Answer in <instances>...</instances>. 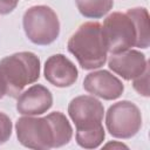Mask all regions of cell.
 I'll return each mask as SVG.
<instances>
[{"instance_id": "cell-11", "label": "cell", "mask_w": 150, "mask_h": 150, "mask_svg": "<svg viewBox=\"0 0 150 150\" xmlns=\"http://www.w3.org/2000/svg\"><path fill=\"white\" fill-rule=\"evenodd\" d=\"M53 105V95L42 84H34L18 96L16 110L21 115L35 116L48 111Z\"/></svg>"}, {"instance_id": "cell-2", "label": "cell", "mask_w": 150, "mask_h": 150, "mask_svg": "<svg viewBox=\"0 0 150 150\" xmlns=\"http://www.w3.org/2000/svg\"><path fill=\"white\" fill-rule=\"evenodd\" d=\"M68 114L76 127V143L84 149L98 148L105 137L103 104L94 96H76L68 105Z\"/></svg>"}, {"instance_id": "cell-16", "label": "cell", "mask_w": 150, "mask_h": 150, "mask_svg": "<svg viewBox=\"0 0 150 150\" xmlns=\"http://www.w3.org/2000/svg\"><path fill=\"white\" fill-rule=\"evenodd\" d=\"M19 0H0V14H8L15 9Z\"/></svg>"}, {"instance_id": "cell-3", "label": "cell", "mask_w": 150, "mask_h": 150, "mask_svg": "<svg viewBox=\"0 0 150 150\" xmlns=\"http://www.w3.org/2000/svg\"><path fill=\"white\" fill-rule=\"evenodd\" d=\"M67 48L86 70L104 66L108 50L102 36V25L93 21L82 23L70 36Z\"/></svg>"}, {"instance_id": "cell-14", "label": "cell", "mask_w": 150, "mask_h": 150, "mask_svg": "<svg viewBox=\"0 0 150 150\" xmlns=\"http://www.w3.org/2000/svg\"><path fill=\"white\" fill-rule=\"evenodd\" d=\"M132 87L139 95L144 97L149 96V68L142 75L132 80Z\"/></svg>"}, {"instance_id": "cell-10", "label": "cell", "mask_w": 150, "mask_h": 150, "mask_svg": "<svg viewBox=\"0 0 150 150\" xmlns=\"http://www.w3.org/2000/svg\"><path fill=\"white\" fill-rule=\"evenodd\" d=\"M43 75L50 84L57 88H66L76 82L79 71L68 57L63 54H55L46 60Z\"/></svg>"}, {"instance_id": "cell-1", "label": "cell", "mask_w": 150, "mask_h": 150, "mask_svg": "<svg viewBox=\"0 0 150 150\" xmlns=\"http://www.w3.org/2000/svg\"><path fill=\"white\" fill-rule=\"evenodd\" d=\"M19 142L29 149L48 150L69 143L73 128L61 111H53L45 117H20L15 123Z\"/></svg>"}, {"instance_id": "cell-5", "label": "cell", "mask_w": 150, "mask_h": 150, "mask_svg": "<svg viewBox=\"0 0 150 150\" xmlns=\"http://www.w3.org/2000/svg\"><path fill=\"white\" fill-rule=\"evenodd\" d=\"M22 26L26 36L39 46L50 45L60 34V22L56 13L45 5L29 7L23 14Z\"/></svg>"}, {"instance_id": "cell-7", "label": "cell", "mask_w": 150, "mask_h": 150, "mask_svg": "<svg viewBox=\"0 0 150 150\" xmlns=\"http://www.w3.org/2000/svg\"><path fill=\"white\" fill-rule=\"evenodd\" d=\"M105 125L111 136L122 139L131 138L142 127L141 111L130 101L116 102L107 111Z\"/></svg>"}, {"instance_id": "cell-8", "label": "cell", "mask_w": 150, "mask_h": 150, "mask_svg": "<svg viewBox=\"0 0 150 150\" xmlns=\"http://www.w3.org/2000/svg\"><path fill=\"white\" fill-rule=\"evenodd\" d=\"M83 88L93 96L107 101L118 98L124 91L122 81L104 69L89 73L83 80Z\"/></svg>"}, {"instance_id": "cell-4", "label": "cell", "mask_w": 150, "mask_h": 150, "mask_svg": "<svg viewBox=\"0 0 150 150\" xmlns=\"http://www.w3.org/2000/svg\"><path fill=\"white\" fill-rule=\"evenodd\" d=\"M0 77L6 86V95L15 98L23 88L40 77V59L32 52H19L0 61Z\"/></svg>"}, {"instance_id": "cell-17", "label": "cell", "mask_w": 150, "mask_h": 150, "mask_svg": "<svg viewBox=\"0 0 150 150\" xmlns=\"http://www.w3.org/2000/svg\"><path fill=\"white\" fill-rule=\"evenodd\" d=\"M6 95V86L2 81V79L0 77V100Z\"/></svg>"}, {"instance_id": "cell-9", "label": "cell", "mask_w": 150, "mask_h": 150, "mask_svg": "<svg viewBox=\"0 0 150 150\" xmlns=\"http://www.w3.org/2000/svg\"><path fill=\"white\" fill-rule=\"evenodd\" d=\"M108 66L115 74L120 75L127 81L138 77L149 68L145 55L135 49H128L122 53L111 54Z\"/></svg>"}, {"instance_id": "cell-6", "label": "cell", "mask_w": 150, "mask_h": 150, "mask_svg": "<svg viewBox=\"0 0 150 150\" xmlns=\"http://www.w3.org/2000/svg\"><path fill=\"white\" fill-rule=\"evenodd\" d=\"M102 36L107 50L117 54L136 47L137 29L127 13L114 12L109 14L102 26Z\"/></svg>"}, {"instance_id": "cell-12", "label": "cell", "mask_w": 150, "mask_h": 150, "mask_svg": "<svg viewBox=\"0 0 150 150\" xmlns=\"http://www.w3.org/2000/svg\"><path fill=\"white\" fill-rule=\"evenodd\" d=\"M127 14L132 19L137 29V43L138 48H148L150 45L149 34V13L144 7H135L127 11Z\"/></svg>"}, {"instance_id": "cell-18", "label": "cell", "mask_w": 150, "mask_h": 150, "mask_svg": "<svg viewBox=\"0 0 150 150\" xmlns=\"http://www.w3.org/2000/svg\"><path fill=\"white\" fill-rule=\"evenodd\" d=\"M109 146H118V148H128L127 145H124V144H122V143H115V142H112V143H108V144H105V145H104V148H109Z\"/></svg>"}, {"instance_id": "cell-13", "label": "cell", "mask_w": 150, "mask_h": 150, "mask_svg": "<svg viewBox=\"0 0 150 150\" xmlns=\"http://www.w3.org/2000/svg\"><path fill=\"white\" fill-rule=\"evenodd\" d=\"M79 12L88 19L104 16L114 6V0H75Z\"/></svg>"}, {"instance_id": "cell-15", "label": "cell", "mask_w": 150, "mask_h": 150, "mask_svg": "<svg viewBox=\"0 0 150 150\" xmlns=\"http://www.w3.org/2000/svg\"><path fill=\"white\" fill-rule=\"evenodd\" d=\"M12 135V121L5 114L0 111V145L6 143Z\"/></svg>"}]
</instances>
